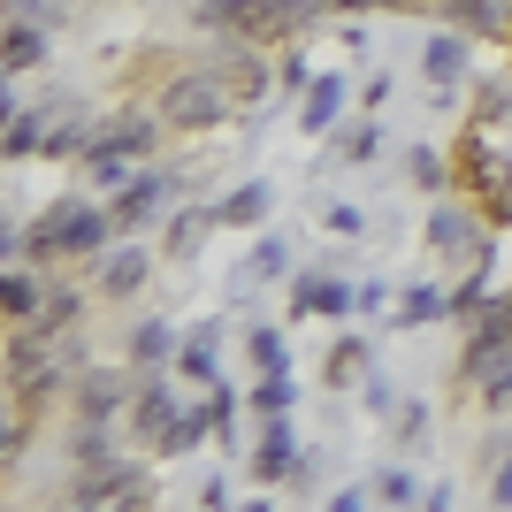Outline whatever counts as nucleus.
<instances>
[{
  "label": "nucleus",
  "mask_w": 512,
  "mask_h": 512,
  "mask_svg": "<svg viewBox=\"0 0 512 512\" xmlns=\"http://www.w3.org/2000/svg\"><path fill=\"white\" fill-rule=\"evenodd\" d=\"M107 230H115V214L100 207H54L46 222H31V237H23V253L31 260H62V253H100Z\"/></svg>",
  "instance_id": "obj_1"
},
{
  "label": "nucleus",
  "mask_w": 512,
  "mask_h": 512,
  "mask_svg": "<svg viewBox=\"0 0 512 512\" xmlns=\"http://www.w3.org/2000/svg\"><path fill=\"white\" fill-rule=\"evenodd\" d=\"M222 107H230L222 69H176L169 85H161V123H176V130H207V123H222Z\"/></svg>",
  "instance_id": "obj_2"
},
{
  "label": "nucleus",
  "mask_w": 512,
  "mask_h": 512,
  "mask_svg": "<svg viewBox=\"0 0 512 512\" xmlns=\"http://www.w3.org/2000/svg\"><path fill=\"white\" fill-rule=\"evenodd\" d=\"M138 497H146V474H138V467L100 459V467L77 474V505H138Z\"/></svg>",
  "instance_id": "obj_3"
},
{
  "label": "nucleus",
  "mask_w": 512,
  "mask_h": 512,
  "mask_svg": "<svg viewBox=\"0 0 512 512\" xmlns=\"http://www.w3.org/2000/svg\"><path fill=\"white\" fill-rule=\"evenodd\" d=\"M153 146V115H115L107 130L85 138V161H138Z\"/></svg>",
  "instance_id": "obj_4"
},
{
  "label": "nucleus",
  "mask_w": 512,
  "mask_h": 512,
  "mask_svg": "<svg viewBox=\"0 0 512 512\" xmlns=\"http://www.w3.org/2000/svg\"><path fill=\"white\" fill-rule=\"evenodd\" d=\"M130 421H138V436H146V444H161V451H169V436L184 428V406H176V390L138 383V398H130Z\"/></svg>",
  "instance_id": "obj_5"
},
{
  "label": "nucleus",
  "mask_w": 512,
  "mask_h": 512,
  "mask_svg": "<svg viewBox=\"0 0 512 512\" xmlns=\"http://www.w3.org/2000/svg\"><path fill=\"white\" fill-rule=\"evenodd\" d=\"M428 245H436L444 260H467V268H482V260H490V245L474 237V222H467L459 207H436V214H428Z\"/></svg>",
  "instance_id": "obj_6"
},
{
  "label": "nucleus",
  "mask_w": 512,
  "mask_h": 512,
  "mask_svg": "<svg viewBox=\"0 0 512 512\" xmlns=\"http://www.w3.org/2000/svg\"><path fill=\"white\" fill-rule=\"evenodd\" d=\"M130 398H138V390H130L123 375H107V367H100V375H77V413H85L92 428H100V421H115V413H123Z\"/></svg>",
  "instance_id": "obj_7"
},
{
  "label": "nucleus",
  "mask_w": 512,
  "mask_h": 512,
  "mask_svg": "<svg viewBox=\"0 0 512 512\" xmlns=\"http://www.w3.org/2000/svg\"><path fill=\"white\" fill-rule=\"evenodd\" d=\"M161 199H169V184H161V176H130L107 214H115V230H146L153 214H161Z\"/></svg>",
  "instance_id": "obj_8"
},
{
  "label": "nucleus",
  "mask_w": 512,
  "mask_h": 512,
  "mask_svg": "<svg viewBox=\"0 0 512 512\" xmlns=\"http://www.w3.org/2000/svg\"><path fill=\"white\" fill-rule=\"evenodd\" d=\"M253 474H260V482H283V474H299V444H291V428H283V413H268V428H260Z\"/></svg>",
  "instance_id": "obj_9"
},
{
  "label": "nucleus",
  "mask_w": 512,
  "mask_h": 512,
  "mask_svg": "<svg viewBox=\"0 0 512 512\" xmlns=\"http://www.w3.org/2000/svg\"><path fill=\"white\" fill-rule=\"evenodd\" d=\"M291 306H299V314H344V306H360V291H352V283H337V276H299Z\"/></svg>",
  "instance_id": "obj_10"
},
{
  "label": "nucleus",
  "mask_w": 512,
  "mask_h": 512,
  "mask_svg": "<svg viewBox=\"0 0 512 512\" xmlns=\"http://www.w3.org/2000/svg\"><path fill=\"white\" fill-rule=\"evenodd\" d=\"M451 23H467L474 39H505L512 31V0H451Z\"/></svg>",
  "instance_id": "obj_11"
},
{
  "label": "nucleus",
  "mask_w": 512,
  "mask_h": 512,
  "mask_svg": "<svg viewBox=\"0 0 512 512\" xmlns=\"http://www.w3.org/2000/svg\"><path fill=\"white\" fill-rule=\"evenodd\" d=\"M146 245H115V253L100 260V291H138V283H146Z\"/></svg>",
  "instance_id": "obj_12"
},
{
  "label": "nucleus",
  "mask_w": 512,
  "mask_h": 512,
  "mask_svg": "<svg viewBox=\"0 0 512 512\" xmlns=\"http://www.w3.org/2000/svg\"><path fill=\"white\" fill-rule=\"evenodd\" d=\"M428 77H436V92H459V77H467V39H428Z\"/></svg>",
  "instance_id": "obj_13"
},
{
  "label": "nucleus",
  "mask_w": 512,
  "mask_h": 512,
  "mask_svg": "<svg viewBox=\"0 0 512 512\" xmlns=\"http://www.w3.org/2000/svg\"><path fill=\"white\" fill-rule=\"evenodd\" d=\"M222 85H230V100H260V92H268V62H260V54H230V62H222Z\"/></svg>",
  "instance_id": "obj_14"
},
{
  "label": "nucleus",
  "mask_w": 512,
  "mask_h": 512,
  "mask_svg": "<svg viewBox=\"0 0 512 512\" xmlns=\"http://www.w3.org/2000/svg\"><path fill=\"white\" fill-rule=\"evenodd\" d=\"M337 107H344V77H314V85H306V130H329L337 123Z\"/></svg>",
  "instance_id": "obj_15"
},
{
  "label": "nucleus",
  "mask_w": 512,
  "mask_h": 512,
  "mask_svg": "<svg viewBox=\"0 0 512 512\" xmlns=\"http://www.w3.org/2000/svg\"><path fill=\"white\" fill-rule=\"evenodd\" d=\"M39 54H46V31H39V23H8V46H0L8 77H16V69H31Z\"/></svg>",
  "instance_id": "obj_16"
},
{
  "label": "nucleus",
  "mask_w": 512,
  "mask_h": 512,
  "mask_svg": "<svg viewBox=\"0 0 512 512\" xmlns=\"http://www.w3.org/2000/svg\"><path fill=\"white\" fill-rule=\"evenodd\" d=\"M176 352V337H169V321H138V329H130V360L138 367H153V360H169Z\"/></svg>",
  "instance_id": "obj_17"
},
{
  "label": "nucleus",
  "mask_w": 512,
  "mask_h": 512,
  "mask_svg": "<svg viewBox=\"0 0 512 512\" xmlns=\"http://www.w3.org/2000/svg\"><path fill=\"white\" fill-rule=\"evenodd\" d=\"M0 306H8V321H31L39 314V283L23 276V268H8V276H0Z\"/></svg>",
  "instance_id": "obj_18"
},
{
  "label": "nucleus",
  "mask_w": 512,
  "mask_h": 512,
  "mask_svg": "<svg viewBox=\"0 0 512 512\" xmlns=\"http://www.w3.org/2000/svg\"><path fill=\"white\" fill-rule=\"evenodd\" d=\"M69 321H77V291H46L39 314H31V329H46V337H62Z\"/></svg>",
  "instance_id": "obj_19"
},
{
  "label": "nucleus",
  "mask_w": 512,
  "mask_h": 512,
  "mask_svg": "<svg viewBox=\"0 0 512 512\" xmlns=\"http://www.w3.org/2000/svg\"><path fill=\"white\" fill-rule=\"evenodd\" d=\"M214 222H222V207H214V214H184V222H176V230H169V253H176V260H184V253H199Z\"/></svg>",
  "instance_id": "obj_20"
},
{
  "label": "nucleus",
  "mask_w": 512,
  "mask_h": 512,
  "mask_svg": "<svg viewBox=\"0 0 512 512\" xmlns=\"http://www.w3.org/2000/svg\"><path fill=\"white\" fill-rule=\"evenodd\" d=\"M291 398H299V390H291V375H283V367H260V390H253V406H260V413H283Z\"/></svg>",
  "instance_id": "obj_21"
},
{
  "label": "nucleus",
  "mask_w": 512,
  "mask_h": 512,
  "mask_svg": "<svg viewBox=\"0 0 512 512\" xmlns=\"http://www.w3.org/2000/svg\"><path fill=\"white\" fill-rule=\"evenodd\" d=\"M283 260H291V253H283L276 237H260V245H253V260H245V276H237V283H268V276H283Z\"/></svg>",
  "instance_id": "obj_22"
},
{
  "label": "nucleus",
  "mask_w": 512,
  "mask_h": 512,
  "mask_svg": "<svg viewBox=\"0 0 512 512\" xmlns=\"http://www.w3.org/2000/svg\"><path fill=\"white\" fill-rule=\"evenodd\" d=\"M176 360H184V375H199V383H214V329H199L192 344H176Z\"/></svg>",
  "instance_id": "obj_23"
},
{
  "label": "nucleus",
  "mask_w": 512,
  "mask_h": 512,
  "mask_svg": "<svg viewBox=\"0 0 512 512\" xmlns=\"http://www.w3.org/2000/svg\"><path fill=\"white\" fill-rule=\"evenodd\" d=\"M260 214H268V184H245L222 199V222H260Z\"/></svg>",
  "instance_id": "obj_24"
},
{
  "label": "nucleus",
  "mask_w": 512,
  "mask_h": 512,
  "mask_svg": "<svg viewBox=\"0 0 512 512\" xmlns=\"http://www.w3.org/2000/svg\"><path fill=\"white\" fill-rule=\"evenodd\" d=\"M0 8H8V23H39V31L62 23V0H0Z\"/></svg>",
  "instance_id": "obj_25"
},
{
  "label": "nucleus",
  "mask_w": 512,
  "mask_h": 512,
  "mask_svg": "<svg viewBox=\"0 0 512 512\" xmlns=\"http://www.w3.org/2000/svg\"><path fill=\"white\" fill-rule=\"evenodd\" d=\"M444 314V291H436V283H413L406 291V321H436Z\"/></svg>",
  "instance_id": "obj_26"
},
{
  "label": "nucleus",
  "mask_w": 512,
  "mask_h": 512,
  "mask_svg": "<svg viewBox=\"0 0 512 512\" xmlns=\"http://www.w3.org/2000/svg\"><path fill=\"white\" fill-rule=\"evenodd\" d=\"M375 497H390V505H413L421 490H413V474H406V467H390V474H375Z\"/></svg>",
  "instance_id": "obj_27"
},
{
  "label": "nucleus",
  "mask_w": 512,
  "mask_h": 512,
  "mask_svg": "<svg viewBox=\"0 0 512 512\" xmlns=\"http://www.w3.org/2000/svg\"><path fill=\"white\" fill-rule=\"evenodd\" d=\"M474 337H512V299L505 306H482V314H474Z\"/></svg>",
  "instance_id": "obj_28"
},
{
  "label": "nucleus",
  "mask_w": 512,
  "mask_h": 512,
  "mask_svg": "<svg viewBox=\"0 0 512 512\" xmlns=\"http://www.w3.org/2000/svg\"><path fill=\"white\" fill-rule=\"evenodd\" d=\"M253 367H283V337L276 329H253Z\"/></svg>",
  "instance_id": "obj_29"
},
{
  "label": "nucleus",
  "mask_w": 512,
  "mask_h": 512,
  "mask_svg": "<svg viewBox=\"0 0 512 512\" xmlns=\"http://www.w3.org/2000/svg\"><path fill=\"white\" fill-rule=\"evenodd\" d=\"M367 153H375V130H367V123L344 130V161H367Z\"/></svg>",
  "instance_id": "obj_30"
},
{
  "label": "nucleus",
  "mask_w": 512,
  "mask_h": 512,
  "mask_svg": "<svg viewBox=\"0 0 512 512\" xmlns=\"http://www.w3.org/2000/svg\"><path fill=\"white\" fill-rule=\"evenodd\" d=\"M207 413H214V436H230V421H237V398H230V390H214V406H207Z\"/></svg>",
  "instance_id": "obj_31"
},
{
  "label": "nucleus",
  "mask_w": 512,
  "mask_h": 512,
  "mask_svg": "<svg viewBox=\"0 0 512 512\" xmlns=\"http://www.w3.org/2000/svg\"><path fill=\"white\" fill-rule=\"evenodd\" d=\"M490 497H497V505H512V459H505V467H497V482H490Z\"/></svg>",
  "instance_id": "obj_32"
},
{
  "label": "nucleus",
  "mask_w": 512,
  "mask_h": 512,
  "mask_svg": "<svg viewBox=\"0 0 512 512\" xmlns=\"http://www.w3.org/2000/svg\"><path fill=\"white\" fill-rule=\"evenodd\" d=\"M329 8H375V0H329Z\"/></svg>",
  "instance_id": "obj_33"
}]
</instances>
